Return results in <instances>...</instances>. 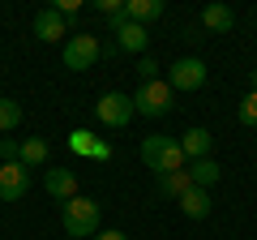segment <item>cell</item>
I'll use <instances>...</instances> for the list:
<instances>
[{"label": "cell", "mask_w": 257, "mask_h": 240, "mask_svg": "<svg viewBox=\"0 0 257 240\" xmlns=\"http://www.w3.org/2000/svg\"><path fill=\"white\" fill-rule=\"evenodd\" d=\"M99 219H103V206L94 202V197H69V202L60 206V227L73 240H94L103 231Z\"/></svg>", "instance_id": "6da1fadb"}, {"label": "cell", "mask_w": 257, "mask_h": 240, "mask_svg": "<svg viewBox=\"0 0 257 240\" xmlns=\"http://www.w3.org/2000/svg\"><path fill=\"white\" fill-rule=\"evenodd\" d=\"M142 163H146L155 176L184 172V150H180L176 138H159V133H150V138H142Z\"/></svg>", "instance_id": "7a4b0ae2"}, {"label": "cell", "mask_w": 257, "mask_h": 240, "mask_svg": "<svg viewBox=\"0 0 257 240\" xmlns=\"http://www.w3.org/2000/svg\"><path fill=\"white\" fill-rule=\"evenodd\" d=\"M172 99H176V90L163 82V77H159V82H142V86H138V94H133V111H138V116L159 120V116H167V111L176 107Z\"/></svg>", "instance_id": "3957f363"}, {"label": "cell", "mask_w": 257, "mask_h": 240, "mask_svg": "<svg viewBox=\"0 0 257 240\" xmlns=\"http://www.w3.org/2000/svg\"><path fill=\"white\" fill-rule=\"evenodd\" d=\"M94 116H99V125H107V129H124L128 120L138 116V111H133V94L107 90L99 103H94Z\"/></svg>", "instance_id": "277c9868"}, {"label": "cell", "mask_w": 257, "mask_h": 240, "mask_svg": "<svg viewBox=\"0 0 257 240\" xmlns=\"http://www.w3.org/2000/svg\"><path fill=\"white\" fill-rule=\"evenodd\" d=\"M99 56H103V43H99L94 35H73L69 43H64V69H73V73L94 69Z\"/></svg>", "instance_id": "5b68a950"}, {"label": "cell", "mask_w": 257, "mask_h": 240, "mask_svg": "<svg viewBox=\"0 0 257 240\" xmlns=\"http://www.w3.org/2000/svg\"><path fill=\"white\" fill-rule=\"evenodd\" d=\"M107 26L116 30V47H120V52H133V56H142V52L150 47V35H146V26L128 22V13H116V18H107Z\"/></svg>", "instance_id": "8992f818"}, {"label": "cell", "mask_w": 257, "mask_h": 240, "mask_svg": "<svg viewBox=\"0 0 257 240\" xmlns=\"http://www.w3.org/2000/svg\"><path fill=\"white\" fill-rule=\"evenodd\" d=\"M167 86H172V90H202L206 86V65L197 56H180V60L167 69Z\"/></svg>", "instance_id": "52a82bcc"}, {"label": "cell", "mask_w": 257, "mask_h": 240, "mask_svg": "<svg viewBox=\"0 0 257 240\" xmlns=\"http://www.w3.org/2000/svg\"><path fill=\"white\" fill-rule=\"evenodd\" d=\"M30 193V172L22 163H0V202H22Z\"/></svg>", "instance_id": "ba28073f"}, {"label": "cell", "mask_w": 257, "mask_h": 240, "mask_svg": "<svg viewBox=\"0 0 257 240\" xmlns=\"http://www.w3.org/2000/svg\"><path fill=\"white\" fill-rule=\"evenodd\" d=\"M43 189L64 206L69 197H77V176L69 172V167H47V172H43Z\"/></svg>", "instance_id": "9c48e42d"}, {"label": "cell", "mask_w": 257, "mask_h": 240, "mask_svg": "<svg viewBox=\"0 0 257 240\" xmlns=\"http://www.w3.org/2000/svg\"><path fill=\"white\" fill-rule=\"evenodd\" d=\"M69 150H73V155H86V159H99V163L111 159V146L99 142L90 129H73V133H69Z\"/></svg>", "instance_id": "30bf717a"}, {"label": "cell", "mask_w": 257, "mask_h": 240, "mask_svg": "<svg viewBox=\"0 0 257 240\" xmlns=\"http://www.w3.org/2000/svg\"><path fill=\"white\" fill-rule=\"evenodd\" d=\"M210 146H214V138H210V129H202V125H193V129H184L180 133V150H184V159H210Z\"/></svg>", "instance_id": "8fae6325"}, {"label": "cell", "mask_w": 257, "mask_h": 240, "mask_svg": "<svg viewBox=\"0 0 257 240\" xmlns=\"http://www.w3.org/2000/svg\"><path fill=\"white\" fill-rule=\"evenodd\" d=\"M189 189H193L189 172H163V176H155V193H159V197H172V202H180Z\"/></svg>", "instance_id": "7c38bea8"}, {"label": "cell", "mask_w": 257, "mask_h": 240, "mask_svg": "<svg viewBox=\"0 0 257 240\" xmlns=\"http://www.w3.org/2000/svg\"><path fill=\"white\" fill-rule=\"evenodd\" d=\"M60 35H69V26L60 22V13L56 9H43L35 18V39H43V43H60Z\"/></svg>", "instance_id": "4fadbf2b"}, {"label": "cell", "mask_w": 257, "mask_h": 240, "mask_svg": "<svg viewBox=\"0 0 257 240\" xmlns=\"http://www.w3.org/2000/svg\"><path fill=\"white\" fill-rule=\"evenodd\" d=\"M180 210H184V219H210L214 202H210V193H206V189H197V185H193L189 193L180 197Z\"/></svg>", "instance_id": "5bb4252c"}, {"label": "cell", "mask_w": 257, "mask_h": 240, "mask_svg": "<svg viewBox=\"0 0 257 240\" xmlns=\"http://www.w3.org/2000/svg\"><path fill=\"white\" fill-rule=\"evenodd\" d=\"M202 26L214 30V35H227V30L236 26V13H231V5H206V9H202Z\"/></svg>", "instance_id": "9a60e30c"}, {"label": "cell", "mask_w": 257, "mask_h": 240, "mask_svg": "<svg viewBox=\"0 0 257 240\" xmlns=\"http://www.w3.org/2000/svg\"><path fill=\"white\" fill-rule=\"evenodd\" d=\"M184 172H189V180L197 189H210V185H219V176H223V167L214 163V159H197V163H189L184 167Z\"/></svg>", "instance_id": "2e32d148"}, {"label": "cell", "mask_w": 257, "mask_h": 240, "mask_svg": "<svg viewBox=\"0 0 257 240\" xmlns=\"http://www.w3.org/2000/svg\"><path fill=\"white\" fill-rule=\"evenodd\" d=\"M124 13H128V22L146 26V22L163 18V0H124Z\"/></svg>", "instance_id": "e0dca14e"}, {"label": "cell", "mask_w": 257, "mask_h": 240, "mask_svg": "<svg viewBox=\"0 0 257 240\" xmlns=\"http://www.w3.org/2000/svg\"><path fill=\"white\" fill-rule=\"evenodd\" d=\"M47 155H52V146H47L43 138H26V142H22V155H18V163L30 172V167H43V163H47Z\"/></svg>", "instance_id": "ac0fdd59"}, {"label": "cell", "mask_w": 257, "mask_h": 240, "mask_svg": "<svg viewBox=\"0 0 257 240\" xmlns=\"http://www.w3.org/2000/svg\"><path fill=\"white\" fill-rule=\"evenodd\" d=\"M18 125H22V103H13V99H0V133L18 129Z\"/></svg>", "instance_id": "d6986e66"}, {"label": "cell", "mask_w": 257, "mask_h": 240, "mask_svg": "<svg viewBox=\"0 0 257 240\" xmlns=\"http://www.w3.org/2000/svg\"><path fill=\"white\" fill-rule=\"evenodd\" d=\"M236 120L244 125V129H257V94L248 90L244 99H240V107H236Z\"/></svg>", "instance_id": "ffe728a7"}, {"label": "cell", "mask_w": 257, "mask_h": 240, "mask_svg": "<svg viewBox=\"0 0 257 240\" xmlns=\"http://www.w3.org/2000/svg\"><path fill=\"white\" fill-rule=\"evenodd\" d=\"M52 9L60 13V22H64V26H73V22L82 18V5H77V0H56Z\"/></svg>", "instance_id": "44dd1931"}, {"label": "cell", "mask_w": 257, "mask_h": 240, "mask_svg": "<svg viewBox=\"0 0 257 240\" xmlns=\"http://www.w3.org/2000/svg\"><path fill=\"white\" fill-rule=\"evenodd\" d=\"M159 69H163V65L150 60V56H142V60H138V77H142V82H159Z\"/></svg>", "instance_id": "7402d4cb"}, {"label": "cell", "mask_w": 257, "mask_h": 240, "mask_svg": "<svg viewBox=\"0 0 257 240\" xmlns=\"http://www.w3.org/2000/svg\"><path fill=\"white\" fill-rule=\"evenodd\" d=\"M18 155H22V142H13V138L0 142V159H5V163H18Z\"/></svg>", "instance_id": "603a6c76"}, {"label": "cell", "mask_w": 257, "mask_h": 240, "mask_svg": "<svg viewBox=\"0 0 257 240\" xmlns=\"http://www.w3.org/2000/svg\"><path fill=\"white\" fill-rule=\"evenodd\" d=\"M94 9L103 18H116V13H124V0H94Z\"/></svg>", "instance_id": "cb8c5ba5"}, {"label": "cell", "mask_w": 257, "mask_h": 240, "mask_svg": "<svg viewBox=\"0 0 257 240\" xmlns=\"http://www.w3.org/2000/svg\"><path fill=\"white\" fill-rule=\"evenodd\" d=\"M94 240H128V236H124V231H111V227H107V231H99Z\"/></svg>", "instance_id": "d4e9b609"}, {"label": "cell", "mask_w": 257, "mask_h": 240, "mask_svg": "<svg viewBox=\"0 0 257 240\" xmlns=\"http://www.w3.org/2000/svg\"><path fill=\"white\" fill-rule=\"evenodd\" d=\"M248 82H253V94H257V69H253V77H248Z\"/></svg>", "instance_id": "484cf974"}]
</instances>
